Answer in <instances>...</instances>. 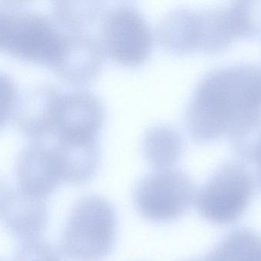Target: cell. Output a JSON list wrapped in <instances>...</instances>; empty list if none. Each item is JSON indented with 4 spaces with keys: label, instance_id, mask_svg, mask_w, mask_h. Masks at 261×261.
Returning a JSON list of instances; mask_svg holds the SVG:
<instances>
[{
    "label": "cell",
    "instance_id": "1",
    "mask_svg": "<svg viewBox=\"0 0 261 261\" xmlns=\"http://www.w3.org/2000/svg\"><path fill=\"white\" fill-rule=\"evenodd\" d=\"M260 116L261 67L242 64L215 69L200 80L185 124L194 140L210 142Z\"/></svg>",
    "mask_w": 261,
    "mask_h": 261
},
{
    "label": "cell",
    "instance_id": "2",
    "mask_svg": "<svg viewBox=\"0 0 261 261\" xmlns=\"http://www.w3.org/2000/svg\"><path fill=\"white\" fill-rule=\"evenodd\" d=\"M117 219L111 204L87 196L73 206L61 239V248L73 261H102L113 251Z\"/></svg>",
    "mask_w": 261,
    "mask_h": 261
},
{
    "label": "cell",
    "instance_id": "3",
    "mask_svg": "<svg viewBox=\"0 0 261 261\" xmlns=\"http://www.w3.org/2000/svg\"><path fill=\"white\" fill-rule=\"evenodd\" d=\"M66 33L45 15L9 6L0 49L25 61L54 67L64 50Z\"/></svg>",
    "mask_w": 261,
    "mask_h": 261
},
{
    "label": "cell",
    "instance_id": "4",
    "mask_svg": "<svg viewBox=\"0 0 261 261\" xmlns=\"http://www.w3.org/2000/svg\"><path fill=\"white\" fill-rule=\"evenodd\" d=\"M254 193V181L244 165H222L196 193L195 204L201 216L212 223L228 225L243 216Z\"/></svg>",
    "mask_w": 261,
    "mask_h": 261
},
{
    "label": "cell",
    "instance_id": "5",
    "mask_svg": "<svg viewBox=\"0 0 261 261\" xmlns=\"http://www.w3.org/2000/svg\"><path fill=\"white\" fill-rule=\"evenodd\" d=\"M99 42L105 55L128 67L146 61L154 43V35L143 14L135 6L121 3L102 18Z\"/></svg>",
    "mask_w": 261,
    "mask_h": 261
},
{
    "label": "cell",
    "instance_id": "6",
    "mask_svg": "<svg viewBox=\"0 0 261 261\" xmlns=\"http://www.w3.org/2000/svg\"><path fill=\"white\" fill-rule=\"evenodd\" d=\"M196 193V186L187 173L164 169L147 175L138 183L134 201L143 217L167 222L187 212L195 203Z\"/></svg>",
    "mask_w": 261,
    "mask_h": 261
},
{
    "label": "cell",
    "instance_id": "7",
    "mask_svg": "<svg viewBox=\"0 0 261 261\" xmlns=\"http://www.w3.org/2000/svg\"><path fill=\"white\" fill-rule=\"evenodd\" d=\"M104 116L103 105L92 92L76 90L63 93L55 128L58 139L96 140Z\"/></svg>",
    "mask_w": 261,
    "mask_h": 261
},
{
    "label": "cell",
    "instance_id": "8",
    "mask_svg": "<svg viewBox=\"0 0 261 261\" xmlns=\"http://www.w3.org/2000/svg\"><path fill=\"white\" fill-rule=\"evenodd\" d=\"M104 55L99 39L84 32H67L64 50L53 68L67 82L84 84L99 73Z\"/></svg>",
    "mask_w": 261,
    "mask_h": 261
},
{
    "label": "cell",
    "instance_id": "9",
    "mask_svg": "<svg viewBox=\"0 0 261 261\" xmlns=\"http://www.w3.org/2000/svg\"><path fill=\"white\" fill-rule=\"evenodd\" d=\"M16 174L20 189L41 199L52 194L61 180L53 149L38 144L23 149Z\"/></svg>",
    "mask_w": 261,
    "mask_h": 261
},
{
    "label": "cell",
    "instance_id": "10",
    "mask_svg": "<svg viewBox=\"0 0 261 261\" xmlns=\"http://www.w3.org/2000/svg\"><path fill=\"white\" fill-rule=\"evenodd\" d=\"M63 93L50 84H43L29 90L16 110V121L23 133L38 139L55 130Z\"/></svg>",
    "mask_w": 261,
    "mask_h": 261
},
{
    "label": "cell",
    "instance_id": "11",
    "mask_svg": "<svg viewBox=\"0 0 261 261\" xmlns=\"http://www.w3.org/2000/svg\"><path fill=\"white\" fill-rule=\"evenodd\" d=\"M0 216L6 228L25 242L38 239L48 223L44 199L31 196L21 189L10 191L2 207Z\"/></svg>",
    "mask_w": 261,
    "mask_h": 261
},
{
    "label": "cell",
    "instance_id": "12",
    "mask_svg": "<svg viewBox=\"0 0 261 261\" xmlns=\"http://www.w3.org/2000/svg\"><path fill=\"white\" fill-rule=\"evenodd\" d=\"M53 151L60 177L69 183H86L99 169L100 150L97 140L58 139Z\"/></svg>",
    "mask_w": 261,
    "mask_h": 261
},
{
    "label": "cell",
    "instance_id": "13",
    "mask_svg": "<svg viewBox=\"0 0 261 261\" xmlns=\"http://www.w3.org/2000/svg\"><path fill=\"white\" fill-rule=\"evenodd\" d=\"M158 38L164 49L173 53L184 54L198 49V12L187 9L169 12L158 26Z\"/></svg>",
    "mask_w": 261,
    "mask_h": 261
},
{
    "label": "cell",
    "instance_id": "14",
    "mask_svg": "<svg viewBox=\"0 0 261 261\" xmlns=\"http://www.w3.org/2000/svg\"><path fill=\"white\" fill-rule=\"evenodd\" d=\"M182 147L180 133L167 124L153 126L143 140L144 156L156 170L171 168L179 159Z\"/></svg>",
    "mask_w": 261,
    "mask_h": 261
},
{
    "label": "cell",
    "instance_id": "15",
    "mask_svg": "<svg viewBox=\"0 0 261 261\" xmlns=\"http://www.w3.org/2000/svg\"><path fill=\"white\" fill-rule=\"evenodd\" d=\"M200 261H261V236L247 228L234 230Z\"/></svg>",
    "mask_w": 261,
    "mask_h": 261
},
{
    "label": "cell",
    "instance_id": "16",
    "mask_svg": "<svg viewBox=\"0 0 261 261\" xmlns=\"http://www.w3.org/2000/svg\"><path fill=\"white\" fill-rule=\"evenodd\" d=\"M102 2L58 1L54 6L55 22L67 32H84L102 13Z\"/></svg>",
    "mask_w": 261,
    "mask_h": 261
},
{
    "label": "cell",
    "instance_id": "17",
    "mask_svg": "<svg viewBox=\"0 0 261 261\" xmlns=\"http://www.w3.org/2000/svg\"><path fill=\"white\" fill-rule=\"evenodd\" d=\"M15 261H61L57 251L46 242L35 239L26 241L19 248Z\"/></svg>",
    "mask_w": 261,
    "mask_h": 261
},
{
    "label": "cell",
    "instance_id": "18",
    "mask_svg": "<svg viewBox=\"0 0 261 261\" xmlns=\"http://www.w3.org/2000/svg\"><path fill=\"white\" fill-rule=\"evenodd\" d=\"M16 86L7 74L0 72V128L8 121L16 101Z\"/></svg>",
    "mask_w": 261,
    "mask_h": 261
},
{
    "label": "cell",
    "instance_id": "19",
    "mask_svg": "<svg viewBox=\"0 0 261 261\" xmlns=\"http://www.w3.org/2000/svg\"><path fill=\"white\" fill-rule=\"evenodd\" d=\"M9 193L10 190L9 189L7 184L3 180V178L0 177V211Z\"/></svg>",
    "mask_w": 261,
    "mask_h": 261
},
{
    "label": "cell",
    "instance_id": "20",
    "mask_svg": "<svg viewBox=\"0 0 261 261\" xmlns=\"http://www.w3.org/2000/svg\"><path fill=\"white\" fill-rule=\"evenodd\" d=\"M9 5L0 3V36H1L2 29H3V22L7 13Z\"/></svg>",
    "mask_w": 261,
    "mask_h": 261
},
{
    "label": "cell",
    "instance_id": "21",
    "mask_svg": "<svg viewBox=\"0 0 261 261\" xmlns=\"http://www.w3.org/2000/svg\"><path fill=\"white\" fill-rule=\"evenodd\" d=\"M256 164L257 167V179H258L259 184H260L261 187V147L258 153H257V156L254 158V162Z\"/></svg>",
    "mask_w": 261,
    "mask_h": 261
},
{
    "label": "cell",
    "instance_id": "22",
    "mask_svg": "<svg viewBox=\"0 0 261 261\" xmlns=\"http://www.w3.org/2000/svg\"><path fill=\"white\" fill-rule=\"evenodd\" d=\"M190 261H200V260H190Z\"/></svg>",
    "mask_w": 261,
    "mask_h": 261
}]
</instances>
